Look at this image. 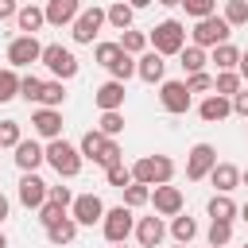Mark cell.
Wrapping results in <instances>:
<instances>
[{"label":"cell","mask_w":248,"mask_h":248,"mask_svg":"<svg viewBox=\"0 0 248 248\" xmlns=\"http://www.w3.org/2000/svg\"><path fill=\"white\" fill-rule=\"evenodd\" d=\"M178 58H182V70H186V74H198V70H205V62H209V54H205L202 46H194V43L182 46Z\"/></svg>","instance_id":"83f0119b"},{"label":"cell","mask_w":248,"mask_h":248,"mask_svg":"<svg viewBox=\"0 0 248 248\" xmlns=\"http://www.w3.org/2000/svg\"><path fill=\"white\" fill-rule=\"evenodd\" d=\"M0 248H8V240H4V232H0Z\"/></svg>","instance_id":"6f0895ef"},{"label":"cell","mask_w":248,"mask_h":248,"mask_svg":"<svg viewBox=\"0 0 248 248\" xmlns=\"http://www.w3.org/2000/svg\"><path fill=\"white\" fill-rule=\"evenodd\" d=\"M209 62H213L217 70H236V62H240V50H236L232 43H217V46H213V54H209Z\"/></svg>","instance_id":"484cf974"},{"label":"cell","mask_w":248,"mask_h":248,"mask_svg":"<svg viewBox=\"0 0 248 248\" xmlns=\"http://www.w3.org/2000/svg\"><path fill=\"white\" fill-rule=\"evenodd\" d=\"M78 12H81V0H46V8H43L46 23H54V27L74 23V19H78Z\"/></svg>","instance_id":"ac0fdd59"},{"label":"cell","mask_w":248,"mask_h":248,"mask_svg":"<svg viewBox=\"0 0 248 248\" xmlns=\"http://www.w3.org/2000/svg\"><path fill=\"white\" fill-rule=\"evenodd\" d=\"M66 101V85L54 78V81H43V93H39V105H46V108H58Z\"/></svg>","instance_id":"1f68e13d"},{"label":"cell","mask_w":248,"mask_h":248,"mask_svg":"<svg viewBox=\"0 0 248 248\" xmlns=\"http://www.w3.org/2000/svg\"><path fill=\"white\" fill-rule=\"evenodd\" d=\"M232 112V101L229 97H221V93H209L202 105H198V116L205 120V124H217V120H225Z\"/></svg>","instance_id":"44dd1931"},{"label":"cell","mask_w":248,"mask_h":248,"mask_svg":"<svg viewBox=\"0 0 248 248\" xmlns=\"http://www.w3.org/2000/svg\"><path fill=\"white\" fill-rule=\"evenodd\" d=\"M229 240H232V221H213L209 225V244L213 248H225Z\"/></svg>","instance_id":"60d3db41"},{"label":"cell","mask_w":248,"mask_h":248,"mask_svg":"<svg viewBox=\"0 0 248 248\" xmlns=\"http://www.w3.org/2000/svg\"><path fill=\"white\" fill-rule=\"evenodd\" d=\"M39 93H43V78H35V74H23V78H19V97L31 105V101H39Z\"/></svg>","instance_id":"74e56055"},{"label":"cell","mask_w":248,"mask_h":248,"mask_svg":"<svg viewBox=\"0 0 248 248\" xmlns=\"http://www.w3.org/2000/svg\"><path fill=\"white\" fill-rule=\"evenodd\" d=\"M120 54H124V50H120V43H97V50H93V58H97L105 70H108V66H112Z\"/></svg>","instance_id":"b9f144b4"},{"label":"cell","mask_w":248,"mask_h":248,"mask_svg":"<svg viewBox=\"0 0 248 248\" xmlns=\"http://www.w3.org/2000/svg\"><path fill=\"white\" fill-rule=\"evenodd\" d=\"M229 101H232V112L236 116H248V89H236Z\"/></svg>","instance_id":"c3c4849f"},{"label":"cell","mask_w":248,"mask_h":248,"mask_svg":"<svg viewBox=\"0 0 248 248\" xmlns=\"http://www.w3.org/2000/svg\"><path fill=\"white\" fill-rule=\"evenodd\" d=\"M236 213H240V217H244V221H248V202H244V209H236Z\"/></svg>","instance_id":"11a10c76"},{"label":"cell","mask_w":248,"mask_h":248,"mask_svg":"<svg viewBox=\"0 0 248 248\" xmlns=\"http://www.w3.org/2000/svg\"><path fill=\"white\" fill-rule=\"evenodd\" d=\"M78 229H81V225H78V221H74V217H58V221H54V225H46V240H50V244H58V248H62V244H70V240H74V236H78Z\"/></svg>","instance_id":"603a6c76"},{"label":"cell","mask_w":248,"mask_h":248,"mask_svg":"<svg viewBox=\"0 0 248 248\" xmlns=\"http://www.w3.org/2000/svg\"><path fill=\"white\" fill-rule=\"evenodd\" d=\"M128 4H132V8H147L151 0H128Z\"/></svg>","instance_id":"db71d44e"},{"label":"cell","mask_w":248,"mask_h":248,"mask_svg":"<svg viewBox=\"0 0 248 248\" xmlns=\"http://www.w3.org/2000/svg\"><path fill=\"white\" fill-rule=\"evenodd\" d=\"M112 136H105L101 128H89L85 136H81V143H78V151H81V159H97L101 151H105V143H108Z\"/></svg>","instance_id":"cb8c5ba5"},{"label":"cell","mask_w":248,"mask_h":248,"mask_svg":"<svg viewBox=\"0 0 248 248\" xmlns=\"http://www.w3.org/2000/svg\"><path fill=\"white\" fill-rule=\"evenodd\" d=\"M209 217H213V221H232V217H236V202H232L229 194H213V198H209Z\"/></svg>","instance_id":"f1b7e54d"},{"label":"cell","mask_w":248,"mask_h":248,"mask_svg":"<svg viewBox=\"0 0 248 248\" xmlns=\"http://www.w3.org/2000/svg\"><path fill=\"white\" fill-rule=\"evenodd\" d=\"M105 178H108V186L124 190V186L132 182V167H124V163H112V167H105Z\"/></svg>","instance_id":"f35d334b"},{"label":"cell","mask_w":248,"mask_h":248,"mask_svg":"<svg viewBox=\"0 0 248 248\" xmlns=\"http://www.w3.org/2000/svg\"><path fill=\"white\" fill-rule=\"evenodd\" d=\"M147 198H151V186H143V182H128V186H124V205H128V209L147 205Z\"/></svg>","instance_id":"e575fe53"},{"label":"cell","mask_w":248,"mask_h":248,"mask_svg":"<svg viewBox=\"0 0 248 248\" xmlns=\"http://www.w3.org/2000/svg\"><path fill=\"white\" fill-rule=\"evenodd\" d=\"M124 93H128V89H124V81L108 78V81L93 93V101H97V108H101V112H108V108H124Z\"/></svg>","instance_id":"d6986e66"},{"label":"cell","mask_w":248,"mask_h":248,"mask_svg":"<svg viewBox=\"0 0 248 248\" xmlns=\"http://www.w3.org/2000/svg\"><path fill=\"white\" fill-rule=\"evenodd\" d=\"M43 23H46V16H43V8H39L35 0H31V4H23V8L16 12V27H19L23 35H35Z\"/></svg>","instance_id":"7402d4cb"},{"label":"cell","mask_w":248,"mask_h":248,"mask_svg":"<svg viewBox=\"0 0 248 248\" xmlns=\"http://www.w3.org/2000/svg\"><path fill=\"white\" fill-rule=\"evenodd\" d=\"M236 89H240V74H236V70H217V78H213V93L232 97Z\"/></svg>","instance_id":"4dcf8cb0"},{"label":"cell","mask_w":248,"mask_h":248,"mask_svg":"<svg viewBox=\"0 0 248 248\" xmlns=\"http://www.w3.org/2000/svg\"><path fill=\"white\" fill-rule=\"evenodd\" d=\"M213 163H217L213 143H194L190 155H186V178H190V182H202V178L213 170Z\"/></svg>","instance_id":"30bf717a"},{"label":"cell","mask_w":248,"mask_h":248,"mask_svg":"<svg viewBox=\"0 0 248 248\" xmlns=\"http://www.w3.org/2000/svg\"><path fill=\"white\" fill-rule=\"evenodd\" d=\"M236 74H240V81H248V50H244L240 62H236Z\"/></svg>","instance_id":"f907efd6"},{"label":"cell","mask_w":248,"mask_h":248,"mask_svg":"<svg viewBox=\"0 0 248 248\" xmlns=\"http://www.w3.org/2000/svg\"><path fill=\"white\" fill-rule=\"evenodd\" d=\"M163 236H167V225H163L159 213L136 221V240H140V248H155V244H163Z\"/></svg>","instance_id":"e0dca14e"},{"label":"cell","mask_w":248,"mask_h":248,"mask_svg":"<svg viewBox=\"0 0 248 248\" xmlns=\"http://www.w3.org/2000/svg\"><path fill=\"white\" fill-rule=\"evenodd\" d=\"M12 151H16V167H19V170H39V167L46 163V151H43V143H35V140H19Z\"/></svg>","instance_id":"2e32d148"},{"label":"cell","mask_w":248,"mask_h":248,"mask_svg":"<svg viewBox=\"0 0 248 248\" xmlns=\"http://www.w3.org/2000/svg\"><path fill=\"white\" fill-rule=\"evenodd\" d=\"M155 4H163V8H178L182 0H155Z\"/></svg>","instance_id":"f5cc1de1"},{"label":"cell","mask_w":248,"mask_h":248,"mask_svg":"<svg viewBox=\"0 0 248 248\" xmlns=\"http://www.w3.org/2000/svg\"><path fill=\"white\" fill-rule=\"evenodd\" d=\"M12 97H19V74H16V66H4L0 70V105Z\"/></svg>","instance_id":"d6a6232c"},{"label":"cell","mask_w":248,"mask_h":248,"mask_svg":"<svg viewBox=\"0 0 248 248\" xmlns=\"http://www.w3.org/2000/svg\"><path fill=\"white\" fill-rule=\"evenodd\" d=\"M101 27H105V8L93 4V8H81V12H78V19L70 23V35H74V43H85V46H89V43L101 35Z\"/></svg>","instance_id":"52a82bcc"},{"label":"cell","mask_w":248,"mask_h":248,"mask_svg":"<svg viewBox=\"0 0 248 248\" xmlns=\"http://www.w3.org/2000/svg\"><path fill=\"white\" fill-rule=\"evenodd\" d=\"M244 248H248V244H244Z\"/></svg>","instance_id":"be15d7a7"},{"label":"cell","mask_w":248,"mask_h":248,"mask_svg":"<svg viewBox=\"0 0 248 248\" xmlns=\"http://www.w3.org/2000/svg\"><path fill=\"white\" fill-rule=\"evenodd\" d=\"M116 43H120V50H124V54H143V50H147V35H143V31H136V27H124Z\"/></svg>","instance_id":"4316f807"},{"label":"cell","mask_w":248,"mask_h":248,"mask_svg":"<svg viewBox=\"0 0 248 248\" xmlns=\"http://www.w3.org/2000/svg\"><path fill=\"white\" fill-rule=\"evenodd\" d=\"M31 128H35V136H39V140H58V136H62V112H58V108L39 105V108L31 112Z\"/></svg>","instance_id":"4fadbf2b"},{"label":"cell","mask_w":248,"mask_h":248,"mask_svg":"<svg viewBox=\"0 0 248 248\" xmlns=\"http://www.w3.org/2000/svg\"><path fill=\"white\" fill-rule=\"evenodd\" d=\"M58 217H66V205H62V202H54V198H46V202L39 205V221H43V229H46V225H54Z\"/></svg>","instance_id":"ab89813d"},{"label":"cell","mask_w":248,"mask_h":248,"mask_svg":"<svg viewBox=\"0 0 248 248\" xmlns=\"http://www.w3.org/2000/svg\"><path fill=\"white\" fill-rule=\"evenodd\" d=\"M39 62H43L58 81H70V78L78 74V58H74V50H70V46H62V43H46V46H43V54H39Z\"/></svg>","instance_id":"5b68a950"},{"label":"cell","mask_w":248,"mask_h":248,"mask_svg":"<svg viewBox=\"0 0 248 248\" xmlns=\"http://www.w3.org/2000/svg\"><path fill=\"white\" fill-rule=\"evenodd\" d=\"M97 128H101L105 136H112V140H116V136L124 132V112H120V108H108V112H101Z\"/></svg>","instance_id":"836d02e7"},{"label":"cell","mask_w":248,"mask_h":248,"mask_svg":"<svg viewBox=\"0 0 248 248\" xmlns=\"http://www.w3.org/2000/svg\"><path fill=\"white\" fill-rule=\"evenodd\" d=\"M132 16H136V8H132L128 0H116V4L105 12V23H112L116 31H124V27H132Z\"/></svg>","instance_id":"d4e9b609"},{"label":"cell","mask_w":248,"mask_h":248,"mask_svg":"<svg viewBox=\"0 0 248 248\" xmlns=\"http://www.w3.org/2000/svg\"><path fill=\"white\" fill-rule=\"evenodd\" d=\"M186 89H190V93H209V89H213V78H209L205 70H198V74H186Z\"/></svg>","instance_id":"f6af8a7d"},{"label":"cell","mask_w":248,"mask_h":248,"mask_svg":"<svg viewBox=\"0 0 248 248\" xmlns=\"http://www.w3.org/2000/svg\"><path fill=\"white\" fill-rule=\"evenodd\" d=\"M108 74H112L116 81H128V78L136 74V54H120V58L108 66Z\"/></svg>","instance_id":"8d00e7d4"},{"label":"cell","mask_w":248,"mask_h":248,"mask_svg":"<svg viewBox=\"0 0 248 248\" xmlns=\"http://www.w3.org/2000/svg\"><path fill=\"white\" fill-rule=\"evenodd\" d=\"M147 202L155 205V213H159V217H174V213H182V205H186L182 190H178V186H170V182H159V186L151 190V198H147Z\"/></svg>","instance_id":"8fae6325"},{"label":"cell","mask_w":248,"mask_h":248,"mask_svg":"<svg viewBox=\"0 0 248 248\" xmlns=\"http://www.w3.org/2000/svg\"><path fill=\"white\" fill-rule=\"evenodd\" d=\"M16 12H19L16 0H0V23H4V19H16Z\"/></svg>","instance_id":"681fc988"},{"label":"cell","mask_w":248,"mask_h":248,"mask_svg":"<svg viewBox=\"0 0 248 248\" xmlns=\"http://www.w3.org/2000/svg\"><path fill=\"white\" fill-rule=\"evenodd\" d=\"M70 217H74L78 225H97V221L105 217V202H101L97 194H78V198L70 202Z\"/></svg>","instance_id":"7c38bea8"},{"label":"cell","mask_w":248,"mask_h":248,"mask_svg":"<svg viewBox=\"0 0 248 248\" xmlns=\"http://www.w3.org/2000/svg\"><path fill=\"white\" fill-rule=\"evenodd\" d=\"M112 248H128V244H124V240H120V244H112Z\"/></svg>","instance_id":"680465c9"},{"label":"cell","mask_w":248,"mask_h":248,"mask_svg":"<svg viewBox=\"0 0 248 248\" xmlns=\"http://www.w3.org/2000/svg\"><path fill=\"white\" fill-rule=\"evenodd\" d=\"M39 54H43V43H39L35 35H19V39L8 43V66H16V70L39 62Z\"/></svg>","instance_id":"ba28073f"},{"label":"cell","mask_w":248,"mask_h":248,"mask_svg":"<svg viewBox=\"0 0 248 248\" xmlns=\"http://www.w3.org/2000/svg\"><path fill=\"white\" fill-rule=\"evenodd\" d=\"M209 248H213V244H209Z\"/></svg>","instance_id":"6125c7cd"},{"label":"cell","mask_w":248,"mask_h":248,"mask_svg":"<svg viewBox=\"0 0 248 248\" xmlns=\"http://www.w3.org/2000/svg\"><path fill=\"white\" fill-rule=\"evenodd\" d=\"M147 43H151V50H159L163 58H167V54H178V50L186 46V27H182L178 19H163V23L151 27Z\"/></svg>","instance_id":"277c9868"},{"label":"cell","mask_w":248,"mask_h":248,"mask_svg":"<svg viewBox=\"0 0 248 248\" xmlns=\"http://www.w3.org/2000/svg\"><path fill=\"white\" fill-rule=\"evenodd\" d=\"M101 229H105V240H108V244H120V240H128V232L136 229V217H132L128 205H112V209H105Z\"/></svg>","instance_id":"8992f818"},{"label":"cell","mask_w":248,"mask_h":248,"mask_svg":"<svg viewBox=\"0 0 248 248\" xmlns=\"http://www.w3.org/2000/svg\"><path fill=\"white\" fill-rule=\"evenodd\" d=\"M182 8H186V16L205 19V16H213V12H217V0H182Z\"/></svg>","instance_id":"7bdbcfd3"},{"label":"cell","mask_w":248,"mask_h":248,"mask_svg":"<svg viewBox=\"0 0 248 248\" xmlns=\"http://www.w3.org/2000/svg\"><path fill=\"white\" fill-rule=\"evenodd\" d=\"M163 74H167V62H163L159 50H143V54L136 58V78H140V81L155 85V81H163Z\"/></svg>","instance_id":"5bb4252c"},{"label":"cell","mask_w":248,"mask_h":248,"mask_svg":"<svg viewBox=\"0 0 248 248\" xmlns=\"http://www.w3.org/2000/svg\"><path fill=\"white\" fill-rule=\"evenodd\" d=\"M8 209H12V205H8V198L0 194V225H4V217H8Z\"/></svg>","instance_id":"816d5d0a"},{"label":"cell","mask_w":248,"mask_h":248,"mask_svg":"<svg viewBox=\"0 0 248 248\" xmlns=\"http://www.w3.org/2000/svg\"><path fill=\"white\" fill-rule=\"evenodd\" d=\"M244 120H248V116H244Z\"/></svg>","instance_id":"94428289"},{"label":"cell","mask_w":248,"mask_h":248,"mask_svg":"<svg viewBox=\"0 0 248 248\" xmlns=\"http://www.w3.org/2000/svg\"><path fill=\"white\" fill-rule=\"evenodd\" d=\"M170 178H174V159L170 155H143L132 167V182H143V186H159V182H170Z\"/></svg>","instance_id":"7a4b0ae2"},{"label":"cell","mask_w":248,"mask_h":248,"mask_svg":"<svg viewBox=\"0 0 248 248\" xmlns=\"http://www.w3.org/2000/svg\"><path fill=\"white\" fill-rule=\"evenodd\" d=\"M46 198H54V202H62V205L70 209V202H74V190H70V186H46Z\"/></svg>","instance_id":"7dc6e473"},{"label":"cell","mask_w":248,"mask_h":248,"mask_svg":"<svg viewBox=\"0 0 248 248\" xmlns=\"http://www.w3.org/2000/svg\"><path fill=\"white\" fill-rule=\"evenodd\" d=\"M240 182H244V186H248V170H240Z\"/></svg>","instance_id":"9f6ffc18"},{"label":"cell","mask_w":248,"mask_h":248,"mask_svg":"<svg viewBox=\"0 0 248 248\" xmlns=\"http://www.w3.org/2000/svg\"><path fill=\"white\" fill-rule=\"evenodd\" d=\"M159 105H163V112L182 116V112L190 108V89H186V81H159Z\"/></svg>","instance_id":"9c48e42d"},{"label":"cell","mask_w":248,"mask_h":248,"mask_svg":"<svg viewBox=\"0 0 248 248\" xmlns=\"http://www.w3.org/2000/svg\"><path fill=\"white\" fill-rule=\"evenodd\" d=\"M170 236H174L178 244H190V240L198 236V221H194V217H182V213H174V221H170Z\"/></svg>","instance_id":"f546056e"},{"label":"cell","mask_w":248,"mask_h":248,"mask_svg":"<svg viewBox=\"0 0 248 248\" xmlns=\"http://www.w3.org/2000/svg\"><path fill=\"white\" fill-rule=\"evenodd\" d=\"M19 202H23L27 209H39V205L46 202V182H43L35 170H23V178H19Z\"/></svg>","instance_id":"9a60e30c"},{"label":"cell","mask_w":248,"mask_h":248,"mask_svg":"<svg viewBox=\"0 0 248 248\" xmlns=\"http://www.w3.org/2000/svg\"><path fill=\"white\" fill-rule=\"evenodd\" d=\"M93 163H97V167H112V163H124V155H120V143H116V140H108V143H105V151H101Z\"/></svg>","instance_id":"bcb514c9"},{"label":"cell","mask_w":248,"mask_h":248,"mask_svg":"<svg viewBox=\"0 0 248 248\" xmlns=\"http://www.w3.org/2000/svg\"><path fill=\"white\" fill-rule=\"evenodd\" d=\"M205 178L217 186V194H232V190L240 186V167H232V163H213V170H209Z\"/></svg>","instance_id":"ffe728a7"},{"label":"cell","mask_w":248,"mask_h":248,"mask_svg":"<svg viewBox=\"0 0 248 248\" xmlns=\"http://www.w3.org/2000/svg\"><path fill=\"white\" fill-rule=\"evenodd\" d=\"M229 35H232V27L225 23V16H205V19H194V31H190V39H194V46H202V50H213L217 43H229Z\"/></svg>","instance_id":"3957f363"},{"label":"cell","mask_w":248,"mask_h":248,"mask_svg":"<svg viewBox=\"0 0 248 248\" xmlns=\"http://www.w3.org/2000/svg\"><path fill=\"white\" fill-rule=\"evenodd\" d=\"M174 248H186V244H174Z\"/></svg>","instance_id":"91938a15"},{"label":"cell","mask_w":248,"mask_h":248,"mask_svg":"<svg viewBox=\"0 0 248 248\" xmlns=\"http://www.w3.org/2000/svg\"><path fill=\"white\" fill-rule=\"evenodd\" d=\"M19 140V120H0V147H16Z\"/></svg>","instance_id":"ee69618b"},{"label":"cell","mask_w":248,"mask_h":248,"mask_svg":"<svg viewBox=\"0 0 248 248\" xmlns=\"http://www.w3.org/2000/svg\"><path fill=\"white\" fill-rule=\"evenodd\" d=\"M225 23L229 27H244L248 23V0H225Z\"/></svg>","instance_id":"d590c367"},{"label":"cell","mask_w":248,"mask_h":248,"mask_svg":"<svg viewBox=\"0 0 248 248\" xmlns=\"http://www.w3.org/2000/svg\"><path fill=\"white\" fill-rule=\"evenodd\" d=\"M43 151H46V163L58 170V178H74V174L81 170V151H78L74 143H66L62 136H58V140H46Z\"/></svg>","instance_id":"6da1fadb"}]
</instances>
